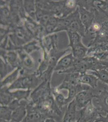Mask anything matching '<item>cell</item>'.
<instances>
[{
    "instance_id": "6da1fadb",
    "label": "cell",
    "mask_w": 108,
    "mask_h": 122,
    "mask_svg": "<svg viewBox=\"0 0 108 122\" xmlns=\"http://www.w3.org/2000/svg\"><path fill=\"white\" fill-rule=\"evenodd\" d=\"M100 114L92 101L84 107L78 110V120H79V122H96Z\"/></svg>"
},
{
    "instance_id": "7a4b0ae2",
    "label": "cell",
    "mask_w": 108,
    "mask_h": 122,
    "mask_svg": "<svg viewBox=\"0 0 108 122\" xmlns=\"http://www.w3.org/2000/svg\"><path fill=\"white\" fill-rule=\"evenodd\" d=\"M27 114L21 122H44L47 118L36 108L35 104L29 100L26 106Z\"/></svg>"
},
{
    "instance_id": "3957f363",
    "label": "cell",
    "mask_w": 108,
    "mask_h": 122,
    "mask_svg": "<svg viewBox=\"0 0 108 122\" xmlns=\"http://www.w3.org/2000/svg\"><path fill=\"white\" fill-rule=\"evenodd\" d=\"M92 103L100 114L106 116L108 112V91L104 90L99 94L95 95Z\"/></svg>"
},
{
    "instance_id": "277c9868",
    "label": "cell",
    "mask_w": 108,
    "mask_h": 122,
    "mask_svg": "<svg viewBox=\"0 0 108 122\" xmlns=\"http://www.w3.org/2000/svg\"><path fill=\"white\" fill-rule=\"evenodd\" d=\"M89 90L80 92L75 97V99L76 103L77 109L81 110L84 107L95 98V95H94L92 92Z\"/></svg>"
},
{
    "instance_id": "5b68a950",
    "label": "cell",
    "mask_w": 108,
    "mask_h": 122,
    "mask_svg": "<svg viewBox=\"0 0 108 122\" xmlns=\"http://www.w3.org/2000/svg\"><path fill=\"white\" fill-rule=\"evenodd\" d=\"M29 100H23L20 101V105L15 110L13 111L11 116V121L21 122L26 117L27 108Z\"/></svg>"
},
{
    "instance_id": "8992f818",
    "label": "cell",
    "mask_w": 108,
    "mask_h": 122,
    "mask_svg": "<svg viewBox=\"0 0 108 122\" xmlns=\"http://www.w3.org/2000/svg\"><path fill=\"white\" fill-rule=\"evenodd\" d=\"M75 99L69 103L62 122H75L78 121V110Z\"/></svg>"
},
{
    "instance_id": "52a82bcc",
    "label": "cell",
    "mask_w": 108,
    "mask_h": 122,
    "mask_svg": "<svg viewBox=\"0 0 108 122\" xmlns=\"http://www.w3.org/2000/svg\"><path fill=\"white\" fill-rule=\"evenodd\" d=\"M34 85V80L30 77H24L21 78L14 82L9 89L15 88H28L32 87Z\"/></svg>"
},
{
    "instance_id": "ba28073f",
    "label": "cell",
    "mask_w": 108,
    "mask_h": 122,
    "mask_svg": "<svg viewBox=\"0 0 108 122\" xmlns=\"http://www.w3.org/2000/svg\"><path fill=\"white\" fill-rule=\"evenodd\" d=\"M99 79L96 76L89 75H84L79 77V82L89 85L92 88H95L97 86Z\"/></svg>"
},
{
    "instance_id": "9c48e42d",
    "label": "cell",
    "mask_w": 108,
    "mask_h": 122,
    "mask_svg": "<svg viewBox=\"0 0 108 122\" xmlns=\"http://www.w3.org/2000/svg\"><path fill=\"white\" fill-rule=\"evenodd\" d=\"M14 100L12 93L9 92L7 90L2 89L0 92V103L1 106H8L10 103Z\"/></svg>"
},
{
    "instance_id": "30bf717a",
    "label": "cell",
    "mask_w": 108,
    "mask_h": 122,
    "mask_svg": "<svg viewBox=\"0 0 108 122\" xmlns=\"http://www.w3.org/2000/svg\"><path fill=\"white\" fill-rule=\"evenodd\" d=\"M0 109V119L9 121L11 119L13 111L8 106H1Z\"/></svg>"
},
{
    "instance_id": "8fae6325",
    "label": "cell",
    "mask_w": 108,
    "mask_h": 122,
    "mask_svg": "<svg viewBox=\"0 0 108 122\" xmlns=\"http://www.w3.org/2000/svg\"><path fill=\"white\" fill-rule=\"evenodd\" d=\"M30 91H23V90H19L12 93L13 97V99H17L19 101L23 100H27L28 101V99L27 98L29 97L30 94Z\"/></svg>"
},
{
    "instance_id": "7c38bea8",
    "label": "cell",
    "mask_w": 108,
    "mask_h": 122,
    "mask_svg": "<svg viewBox=\"0 0 108 122\" xmlns=\"http://www.w3.org/2000/svg\"><path fill=\"white\" fill-rule=\"evenodd\" d=\"M54 94L55 97V101L56 104L60 109L63 108L64 106L67 104V99L65 98L62 94L56 93L55 92H54Z\"/></svg>"
},
{
    "instance_id": "4fadbf2b",
    "label": "cell",
    "mask_w": 108,
    "mask_h": 122,
    "mask_svg": "<svg viewBox=\"0 0 108 122\" xmlns=\"http://www.w3.org/2000/svg\"><path fill=\"white\" fill-rule=\"evenodd\" d=\"M72 58L71 55L67 56L62 59L59 62L57 68H63L68 67L71 64Z\"/></svg>"
},
{
    "instance_id": "5bb4252c",
    "label": "cell",
    "mask_w": 108,
    "mask_h": 122,
    "mask_svg": "<svg viewBox=\"0 0 108 122\" xmlns=\"http://www.w3.org/2000/svg\"><path fill=\"white\" fill-rule=\"evenodd\" d=\"M81 12L82 21L84 24V25L88 26L90 25L93 18H92L91 14L87 11H85L84 10H83V11H82Z\"/></svg>"
},
{
    "instance_id": "9a60e30c",
    "label": "cell",
    "mask_w": 108,
    "mask_h": 122,
    "mask_svg": "<svg viewBox=\"0 0 108 122\" xmlns=\"http://www.w3.org/2000/svg\"><path fill=\"white\" fill-rule=\"evenodd\" d=\"M94 75L97 76L99 79L108 84V72L107 71L104 70H100L95 72Z\"/></svg>"
},
{
    "instance_id": "2e32d148",
    "label": "cell",
    "mask_w": 108,
    "mask_h": 122,
    "mask_svg": "<svg viewBox=\"0 0 108 122\" xmlns=\"http://www.w3.org/2000/svg\"><path fill=\"white\" fill-rule=\"evenodd\" d=\"M79 44L74 46V53L75 56L81 57L84 55L85 53V48Z\"/></svg>"
},
{
    "instance_id": "e0dca14e",
    "label": "cell",
    "mask_w": 108,
    "mask_h": 122,
    "mask_svg": "<svg viewBox=\"0 0 108 122\" xmlns=\"http://www.w3.org/2000/svg\"><path fill=\"white\" fill-rule=\"evenodd\" d=\"M70 34L71 42L72 45L75 46L80 44V38L77 33L75 32H73Z\"/></svg>"
},
{
    "instance_id": "ac0fdd59",
    "label": "cell",
    "mask_w": 108,
    "mask_h": 122,
    "mask_svg": "<svg viewBox=\"0 0 108 122\" xmlns=\"http://www.w3.org/2000/svg\"><path fill=\"white\" fill-rule=\"evenodd\" d=\"M20 101L17 99H14L8 105V107L12 111H13L17 108L20 105Z\"/></svg>"
},
{
    "instance_id": "d6986e66",
    "label": "cell",
    "mask_w": 108,
    "mask_h": 122,
    "mask_svg": "<svg viewBox=\"0 0 108 122\" xmlns=\"http://www.w3.org/2000/svg\"><path fill=\"white\" fill-rule=\"evenodd\" d=\"M17 75V72H15L12 74L11 75L7 78L1 83V86L7 84L8 83H10L15 79Z\"/></svg>"
},
{
    "instance_id": "ffe728a7",
    "label": "cell",
    "mask_w": 108,
    "mask_h": 122,
    "mask_svg": "<svg viewBox=\"0 0 108 122\" xmlns=\"http://www.w3.org/2000/svg\"><path fill=\"white\" fill-rule=\"evenodd\" d=\"M71 28L75 30H79L81 29L82 24L79 23V22L78 21H74L73 22H72L71 25H70Z\"/></svg>"
},
{
    "instance_id": "44dd1931",
    "label": "cell",
    "mask_w": 108,
    "mask_h": 122,
    "mask_svg": "<svg viewBox=\"0 0 108 122\" xmlns=\"http://www.w3.org/2000/svg\"><path fill=\"white\" fill-rule=\"evenodd\" d=\"M96 122H108V112L105 116L100 114Z\"/></svg>"
},
{
    "instance_id": "7402d4cb",
    "label": "cell",
    "mask_w": 108,
    "mask_h": 122,
    "mask_svg": "<svg viewBox=\"0 0 108 122\" xmlns=\"http://www.w3.org/2000/svg\"><path fill=\"white\" fill-rule=\"evenodd\" d=\"M26 9L27 10H33L34 7L33 6V4H32L31 2H27V4L26 5Z\"/></svg>"
},
{
    "instance_id": "603a6c76",
    "label": "cell",
    "mask_w": 108,
    "mask_h": 122,
    "mask_svg": "<svg viewBox=\"0 0 108 122\" xmlns=\"http://www.w3.org/2000/svg\"><path fill=\"white\" fill-rule=\"evenodd\" d=\"M44 122H57L55 119L52 118H48L46 119Z\"/></svg>"
},
{
    "instance_id": "cb8c5ba5",
    "label": "cell",
    "mask_w": 108,
    "mask_h": 122,
    "mask_svg": "<svg viewBox=\"0 0 108 122\" xmlns=\"http://www.w3.org/2000/svg\"><path fill=\"white\" fill-rule=\"evenodd\" d=\"M93 28H94V29L95 30H98L100 28V26L98 25H94Z\"/></svg>"
},
{
    "instance_id": "d4e9b609",
    "label": "cell",
    "mask_w": 108,
    "mask_h": 122,
    "mask_svg": "<svg viewBox=\"0 0 108 122\" xmlns=\"http://www.w3.org/2000/svg\"><path fill=\"white\" fill-rule=\"evenodd\" d=\"M0 122H9L8 121H6L4 120L1 119H0Z\"/></svg>"
},
{
    "instance_id": "484cf974",
    "label": "cell",
    "mask_w": 108,
    "mask_h": 122,
    "mask_svg": "<svg viewBox=\"0 0 108 122\" xmlns=\"http://www.w3.org/2000/svg\"><path fill=\"white\" fill-rule=\"evenodd\" d=\"M79 122V120L78 119V121H76V122Z\"/></svg>"
},
{
    "instance_id": "4316f807",
    "label": "cell",
    "mask_w": 108,
    "mask_h": 122,
    "mask_svg": "<svg viewBox=\"0 0 108 122\" xmlns=\"http://www.w3.org/2000/svg\"><path fill=\"white\" fill-rule=\"evenodd\" d=\"M11 122H13V121H11Z\"/></svg>"
}]
</instances>
